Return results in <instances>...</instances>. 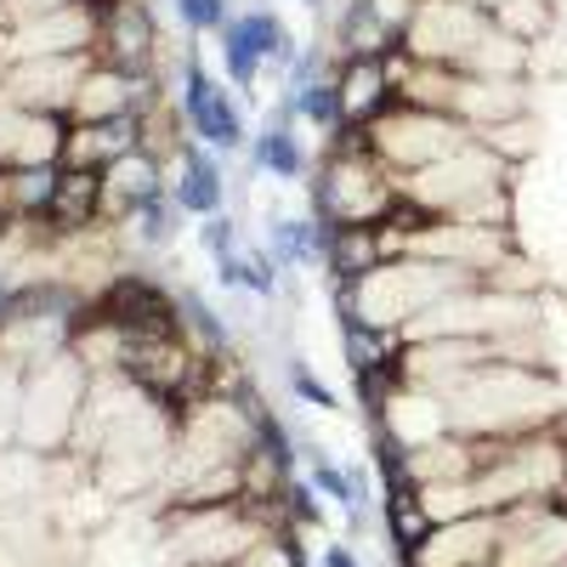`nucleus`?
I'll list each match as a JSON object with an SVG mask.
<instances>
[{
  "label": "nucleus",
  "mask_w": 567,
  "mask_h": 567,
  "mask_svg": "<svg viewBox=\"0 0 567 567\" xmlns=\"http://www.w3.org/2000/svg\"><path fill=\"white\" fill-rule=\"evenodd\" d=\"M449 420L465 437H528L567 420V392L550 363H483L449 392Z\"/></svg>",
  "instance_id": "f257e3e1"
},
{
  "label": "nucleus",
  "mask_w": 567,
  "mask_h": 567,
  "mask_svg": "<svg viewBox=\"0 0 567 567\" xmlns=\"http://www.w3.org/2000/svg\"><path fill=\"white\" fill-rule=\"evenodd\" d=\"M483 284L477 272L432 261V256H392L374 272H363L358 284H336V318H363L374 329H409L432 301Z\"/></svg>",
  "instance_id": "f03ea898"
},
{
  "label": "nucleus",
  "mask_w": 567,
  "mask_h": 567,
  "mask_svg": "<svg viewBox=\"0 0 567 567\" xmlns=\"http://www.w3.org/2000/svg\"><path fill=\"white\" fill-rule=\"evenodd\" d=\"M403 199V176H392L381 159L369 154L363 131H336L329 148L312 171V216L323 227L347 221H386Z\"/></svg>",
  "instance_id": "7ed1b4c3"
},
{
  "label": "nucleus",
  "mask_w": 567,
  "mask_h": 567,
  "mask_svg": "<svg viewBox=\"0 0 567 567\" xmlns=\"http://www.w3.org/2000/svg\"><path fill=\"white\" fill-rule=\"evenodd\" d=\"M171 567H239L250 545L267 534L245 499L233 505H159L154 511Z\"/></svg>",
  "instance_id": "20e7f679"
},
{
  "label": "nucleus",
  "mask_w": 567,
  "mask_h": 567,
  "mask_svg": "<svg viewBox=\"0 0 567 567\" xmlns=\"http://www.w3.org/2000/svg\"><path fill=\"white\" fill-rule=\"evenodd\" d=\"M85 398H91V369L74 352L29 369L23 374L18 437L12 443H23L34 454H69L74 432H80V414H85Z\"/></svg>",
  "instance_id": "39448f33"
},
{
  "label": "nucleus",
  "mask_w": 567,
  "mask_h": 567,
  "mask_svg": "<svg viewBox=\"0 0 567 567\" xmlns=\"http://www.w3.org/2000/svg\"><path fill=\"white\" fill-rule=\"evenodd\" d=\"M369 136V154L381 159L392 176H414L425 165L449 159L454 148L471 142V125L454 120V114H437V109H414V103H392L374 125H363Z\"/></svg>",
  "instance_id": "423d86ee"
},
{
  "label": "nucleus",
  "mask_w": 567,
  "mask_h": 567,
  "mask_svg": "<svg viewBox=\"0 0 567 567\" xmlns=\"http://www.w3.org/2000/svg\"><path fill=\"white\" fill-rule=\"evenodd\" d=\"M499 187H516V171L471 136L465 148H454L449 159L403 176V199H414L420 210H432V216H465L477 199L499 194Z\"/></svg>",
  "instance_id": "0eeeda50"
},
{
  "label": "nucleus",
  "mask_w": 567,
  "mask_h": 567,
  "mask_svg": "<svg viewBox=\"0 0 567 567\" xmlns=\"http://www.w3.org/2000/svg\"><path fill=\"white\" fill-rule=\"evenodd\" d=\"M97 318H109L125 336H182V290L159 284L142 267H120L97 301H85Z\"/></svg>",
  "instance_id": "6e6552de"
},
{
  "label": "nucleus",
  "mask_w": 567,
  "mask_h": 567,
  "mask_svg": "<svg viewBox=\"0 0 567 567\" xmlns=\"http://www.w3.org/2000/svg\"><path fill=\"white\" fill-rule=\"evenodd\" d=\"M494 29V18L471 0H425L414 12V23L403 29V52L414 63H449L465 69V58L477 52V40Z\"/></svg>",
  "instance_id": "1a4fd4ad"
},
{
  "label": "nucleus",
  "mask_w": 567,
  "mask_h": 567,
  "mask_svg": "<svg viewBox=\"0 0 567 567\" xmlns=\"http://www.w3.org/2000/svg\"><path fill=\"white\" fill-rule=\"evenodd\" d=\"M97 29H103V12L91 7V0H69V7L45 12V18H29V23L0 29V63H23V58H80V52L97 58Z\"/></svg>",
  "instance_id": "9d476101"
},
{
  "label": "nucleus",
  "mask_w": 567,
  "mask_h": 567,
  "mask_svg": "<svg viewBox=\"0 0 567 567\" xmlns=\"http://www.w3.org/2000/svg\"><path fill=\"white\" fill-rule=\"evenodd\" d=\"M97 29V63H114L136 80H159L165 69V34L154 18V0H109Z\"/></svg>",
  "instance_id": "9b49d317"
},
{
  "label": "nucleus",
  "mask_w": 567,
  "mask_h": 567,
  "mask_svg": "<svg viewBox=\"0 0 567 567\" xmlns=\"http://www.w3.org/2000/svg\"><path fill=\"white\" fill-rule=\"evenodd\" d=\"M176 109H182L187 131H194V142H205V148H216V154H239L245 148V114H239V103H233V85L205 74L199 58L182 63Z\"/></svg>",
  "instance_id": "f8f14e48"
},
{
  "label": "nucleus",
  "mask_w": 567,
  "mask_h": 567,
  "mask_svg": "<svg viewBox=\"0 0 567 567\" xmlns=\"http://www.w3.org/2000/svg\"><path fill=\"white\" fill-rule=\"evenodd\" d=\"M499 523L505 539L494 567H567V499H528Z\"/></svg>",
  "instance_id": "ddd939ff"
},
{
  "label": "nucleus",
  "mask_w": 567,
  "mask_h": 567,
  "mask_svg": "<svg viewBox=\"0 0 567 567\" xmlns=\"http://www.w3.org/2000/svg\"><path fill=\"white\" fill-rule=\"evenodd\" d=\"M91 69V52L80 58H23V63H0V91L18 109H40V114H63L74 109V91Z\"/></svg>",
  "instance_id": "4468645a"
},
{
  "label": "nucleus",
  "mask_w": 567,
  "mask_h": 567,
  "mask_svg": "<svg viewBox=\"0 0 567 567\" xmlns=\"http://www.w3.org/2000/svg\"><path fill=\"white\" fill-rule=\"evenodd\" d=\"M499 539H505V523L483 511V516H460V523H437L432 539L398 561L403 567H494Z\"/></svg>",
  "instance_id": "2eb2a0df"
},
{
  "label": "nucleus",
  "mask_w": 567,
  "mask_h": 567,
  "mask_svg": "<svg viewBox=\"0 0 567 567\" xmlns=\"http://www.w3.org/2000/svg\"><path fill=\"white\" fill-rule=\"evenodd\" d=\"M336 103H341V131L374 125L398 103V52L392 58H347V63H336Z\"/></svg>",
  "instance_id": "dca6fc26"
},
{
  "label": "nucleus",
  "mask_w": 567,
  "mask_h": 567,
  "mask_svg": "<svg viewBox=\"0 0 567 567\" xmlns=\"http://www.w3.org/2000/svg\"><path fill=\"white\" fill-rule=\"evenodd\" d=\"M40 227H45V239H52V250H63L74 239H91V227H103V171L63 165L52 210H45Z\"/></svg>",
  "instance_id": "f3484780"
},
{
  "label": "nucleus",
  "mask_w": 567,
  "mask_h": 567,
  "mask_svg": "<svg viewBox=\"0 0 567 567\" xmlns=\"http://www.w3.org/2000/svg\"><path fill=\"white\" fill-rule=\"evenodd\" d=\"M165 194H171V165L148 148H131L103 171V221L114 227L125 210L148 205V199H165Z\"/></svg>",
  "instance_id": "a211bd4d"
},
{
  "label": "nucleus",
  "mask_w": 567,
  "mask_h": 567,
  "mask_svg": "<svg viewBox=\"0 0 567 567\" xmlns=\"http://www.w3.org/2000/svg\"><path fill=\"white\" fill-rule=\"evenodd\" d=\"M516 114H534V80H494V74H465L460 80L454 120H465L471 131H488V125L516 120Z\"/></svg>",
  "instance_id": "6ab92c4d"
},
{
  "label": "nucleus",
  "mask_w": 567,
  "mask_h": 567,
  "mask_svg": "<svg viewBox=\"0 0 567 567\" xmlns=\"http://www.w3.org/2000/svg\"><path fill=\"white\" fill-rule=\"evenodd\" d=\"M171 199L194 216V221L227 210V176H221L216 148H205V142H187V148L176 154V165H171Z\"/></svg>",
  "instance_id": "aec40b11"
},
{
  "label": "nucleus",
  "mask_w": 567,
  "mask_h": 567,
  "mask_svg": "<svg viewBox=\"0 0 567 567\" xmlns=\"http://www.w3.org/2000/svg\"><path fill=\"white\" fill-rule=\"evenodd\" d=\"M369 425H374V432H386L392 443H403V449H420V443L454 432L449 398H443V392H425V386H398L392 403H386V414L369 420Z\"/></svg>",
  "instance_id": "412c9836"
},
{
  "label": "nucleus",
  "mask_w": 567,
  "mask_h": 567,
  "mask_svg": "<svg viewBox=\"0 0 567 567\" xmlns=\"http://www.w3.org/2000/svg\"><path fill=\"white\" fill-rule=\"evenodd\" d=\"M392 239L381 221H347V227H329L323 239V272L329 284H358L363 272H374L381 261H392Z\"/></svg>",
  "instance_id": "4be33fe9"
},
{
  "label": "nucleus",
  "mask_w": 567,
  "mask_h": 567,
  "mask_svg": "<svg viewBox=\"0 0 567 567\" xmlns=\"http://www.w3.org/2000/svg\"><path fill=\"white\" fill-rule=\"evenodd\" d=\"M182 221H187V210L165 194V199H148V205L125 210V216L114 221V233H109V245H114L120 256L148 261V256H165V250L182 239Z\"/></svg>",
  "instance_id": "5701e85b"
},
{
  "label": "nucleus",
  "mask_w": 567,
  "mask_h": 567,
  "mask_svg": "<svg viewBox=\"0 0 567 567\" xmlns=\"http://www.w3.org/2000/svg\"><path fill=\"white\" fill-rule=\"evenodd\" d=\"M142 148V114H120V120H69V142H63V165H85V171H109L120 154Z\"/></svg>",
  "instance_id": "b1692460"
},
{
  "label": "nucleus",
  "mask_w": 567,
  "mask_h": 567,
  "mask_svg": "<svg viewBox=\"0 0 567 567\" xmlns=\"http://www.w3.org/2000/svg\"><path fill=\"white\" fill-rule=\"evenodd\" d=\"M301 114H296V103L284 97L272 114H267V125H261V136L250 142V165L256 171H267V176H278V182H301V176H312L318 165L307 159V148H301V136L290 131Z\"/></svg>",
  "instance_id": "393cba45"
},
{
  "label": "nucleus",
  "mask_w": 567,
  "mask_h": 567,
  "mask_svg": "<svg viewBox=\"0 0 567 567\" xmlns=\"http://www.w3.org/2000/svg\"><path fill=\"white\" fill-rule=\"evenodd\" d=\"M398 45H403V34L374 18L369 0H341V18L329 23V58L336 63H347V58H392Z\"/></svg>",
  "instance_id": "a878e982"
},
{
  "label": "nucleus",
  "mask_w": 567,
  "mask_h": 567,
  "mask_svg": "<svg viewBox=\"0 0 567 567\" xmlns=\"http://www.w3.org/2000/svg\"><path fill=\"white\" fill-rule=\"evenodd\" d=\"M381 528H386V545L392 556H409L432 539V511H425V494L414 477H398V483H381Z\"/></svg>",
  "instance_id": "bb28decb"
},
{
  "label": "nucleus",
  "mask_w": 567,
  "mask_h": 567,
  "mask_svg": "<svg viewBox=\"0 0 567 567\" xmlns=\"http://www.w3.org/2000/svg\"><path fill=\"white\" fill-rule=\"evenodd\" d=\"M58 171L63 165H0V216L12 227L45 221L52 194H58Z\"/></svg>",
  "instance_id": "cd10ccee"
},
{
  "label": "nucleus",
  "mask_w": 567,
  "mask_h": 567,
  "mask_svg": "<svg viewBox=\"0 0 567 567\" xmlns=\"http://www.w3.org/2000/svg\"><path fill=\"white\" fill-rule=\"evenodd\" d=\"M336 323H341V358L352 374H398L403 369V347H409L403 329H374L363 318H336Z\"/></svg>",
  "instance_id": "c85d7f7f"
},
{
  "label": "nucleus",
  "mask_w": 567,
  "mask_h": 567,
  "mask_svg": "<svg viewBox=\"0 0 567 567\" xmlns=\"http://www.w3.org/2000/svg\"><path fill=\"white\" fill-rule=\"evenodd\" d=\"M323 239H329V227L318 216H272L267 250L284 272H296V267H323Z\"/></svg>",
  "instance_id": "c756f323"
},
{
  "label": "nucleus",
  "mask_w": 567,
  "mask_h": 567,
  "mask_svg": "<svg viewBox=\"0 0 567 567\" xmlns=\"http://www.w3.org/2000/svg\"><path fill=\"white\" fill-rule=\"evenodd\" d=\"M216 278H221V290H239V296H256V301H272L278 296V278L284 267L272 261V250H233L216 261Z\"/></svg>",
  "instance_id": "7c9ffc66"
},
{
  "label": "nucleus",
  "mask_w": 567,
  "mask_h": 567,
  "mask_svg": "<svg viewBox=\"0 0 567 567\" xmlns=\"http://www.w3.org/2000/svg\"><path fill=\"white\" fill-rule=\"evenodd\" d=\"M233 23L250 34V45H256L267 63H284V69H290V63L301 58V45L290 40V23H284L272 7H245V12H233Z\"/></svg>",
  "instance_id": "2f4dec72"
},
{
  "label": "nucleus",
  "mask_w": 567,
  "mask_h": 567,
  "mask_svg": "<svg viewBox=\"0 0 567 567\" xmlns=\"http://www.w3.org/2000/svg\"><path fill=\"white\" fill-rule=\"evenodd\" d=\"M182 336H187V347H194L199 358H227V352H233V329H227V318H221L210 301L187 296V290H182Z\"/></svg>",
  "instance_id": "473e14b6"
},
{
  "label": "nucleus",
  "mask_w": 567,
  "mask_h": 567,
  "mask_svg": "<svg viewBox=\"0 0 567 567\" xmlns=\"http://www.w3.org/2000/svg\"><path fill=\"white\" fill-rule=\"evenodd\" d=\"M471 136H477L488 154H499L511 171H523L539 154V114H516V120H499L488 131H471Z\"/></svg>",
  "instance_id": "72a5a7b5"
},
{
  "label": "nucleus",
  "mask_w": 567,
  "mask_h": 567,
  "mask_svg": "<svg viewBox=\"0 0 567 567\" xmlns=\"http://www.w3.org/2000/svg\"><path fill=\"white\" fill-rule=\"evenodd\" d=\"M494 23L516 40H528L534 52L561 29V12H556V0H505V7L494 12Z\"/></svg>",
  "instance_id": "f704fd0d"
},
{
  "label": "nucleus",
  "mask_w": 567,
  "mask_h": 567,
  "mask_svg": "<svg viewBox=\"0 0 567 567\" xmlns=\"http://www.w3.org/2000/svg\"><path fill=\"white\" fill-rule=\"evenodd\" d=\"M216 52H221V74H227V85H233V91H256V85H261L267 58L250 45V34H245L239 23H227V29L216 34Z\"/></svg>",
  "instance_id": "c9c22d12"
},
{
  "label": "nucleus",
  "mask_w": 567,
  "mask_h": 567,
  "mask_svg": "<svg viewBox=\"0 0 567 567\" xmlns=\"http://www.w3.org/2000/svg\"><path fill=\"white\" fill-rule=\"evenodd\" d=\"M171 12L187 34H221L233 23V0H171Z\"/></svg>",
  "instance_id": "e433bc0d"
},
{
  "label": "nucleus",
  "mask_w": 567,
  "mask_h": 567,
  "mask_svg": "<svg viewBox=\"0 0 567 567\" xmlns=\"http://www.w3.org/2000/svg\"><path fill=\"white\" fill-rule=\"evenodd\" d=\"M239 567H307V556H301V534H261Z\"/></svg>",
  "instance_id": "4c0bfd02"
},
{
  "label": "nucleus",
  "mask_w": 567,
  "mask_h": 567,
  "mask_svg": "<svg viewBox=\"0 0 567 567\" xmlns=\"http://www.w3.org/2000/svg\"><path fill=\"white\" fill-rule=\"evenodd\" d=\"M290 392H296V403H307V409H318V414H336V409H341V398L318 381L307 358H290Z\"/></svg>",
  "instance_id": "58836bf2"
},
{
  "label": "nucleus",
  "mask_w": 567,
  "mask_h": 567,
  "mask_svg": "<svg viewBox=\"0 0 567 567\" xmlns=\"http://www.w3.org/2000/svg\"><path fill=\"white\" fill-rule=\"evenodd\" d=\"M199 245L210 250V261L233 256V250H239V221H233L227 210H221V216H205V221H199Z\"/></svg>",
  "instance_id": "ea45409f"
},
{
  "label": "nucleus",
  "mask_w": 567,
  "mask_h": 567,
  "mask_svg": "<svg viewBox=\"0 0 567 567\" xmlns=\"http://www.w3.org/2000/svg\"><path fill=\"white\" fill-rule=\"evenodd\" d=\"M58 7H69V0H0V29L29 23V18H45V12H58Z\"/></svg>",
  "instance_id": "a19ab883"
},
{
  "label": "nucleus",
  "mask_w": 567,
  "mask_h": 567,
  "mask_svg": "<svg viewBox=\"0 0 567 567\" xmlns=\"http://www.w3.org/2000/svg\"><path fill=\"white\" fill-rule=\"evenodd\" d=\"M420 7H425V0H369V12L381 18V23H392L398 34L414 23V12H420Z\"/></svg>",
  "instance_id": "79ce46f5"
},
{
  "label": "nucleus",
  "mask_w": 567,
  "mask_h": 567,
  "mask_svg": "<svg viewBox=\"0 0 567 567\" xmlns=\"http://www.w3.org/2000/svg\"><path fill=\"white\" fill-rule=\"evenodd\" d=\"M318 567H363V561H358V550H352L347 539H336V545L318 550Z\"/></svg>",
  "instance_id": "37998d69"
},
{
  "label": "nucleus",
  "mask_w": 567,
  "mask_h": 567,
  "mask_svg": "<svg viewBox=\"0 0 567 567\" xmlns=\"http://www.w3.org/2000/svg\"><path fill=\"white\" fill-rule=\"evenodd\" d=\"M7 307H12V284L0 278V318H7Z\"/></svg>",
  "instance_id": "c03bdc74"
},
{
  "label": "nucleus",
  "mask_w": 567,
  "mask_h": 567,
  "mask_svg": "<svg viewBox=\"0 0 567 567\" xmlns=\"http://www.w3.org/2000/svg\"><path fill=\"white\" fill-rule=\"evenodd\" d=\"M471 7H483V12H488V18H494V12H499V7H505V0H471Z\"/></svg>",
  "instance_id": "a18cd8bd"
},
{
  "label": "nucleus",
  "mask_w": 567,
  "mask_h": 567,
  "mask_svg": "<svg viewBox=\"0 0 567 567\" xmlns=\"http://www.w3.org/2000/svg\"><path fill=\"white\" fill-rule=\"evenodd\" d=\"M296 7H307V12H329V0H296Z\"/></svg>",
  "instance_id": "49530a36"
},
{
  "label": "nucleus",
  "mask_w": 567,
  "mask_h": 567,
  "mask_svg": "<svg viewBox=\"0 0 567 567\" xmlns=\"http://www.w3.org/2000/svg\"><path fill=\"white\" fill-rule=\"evenodd\" d=\"M91 7H109V0H91Z\"/></svg>",
  "instance_id": "de8ad7c7"
}]
</instances>
